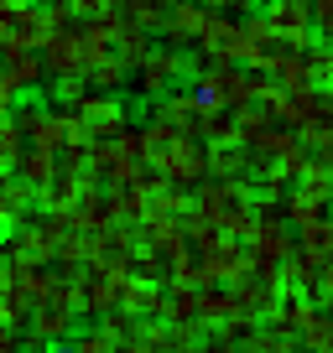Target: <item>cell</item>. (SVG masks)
<instances>
[{
  "mask_svg": "<svg viewBox=\"0 0 333 353\" xmlns=\"http://www.w3.org/2000/svg\"><path fill=\"white\" fill-rule=\"evenodd\" d=\"M151 166L172 182V188H193L198 192L203 182H209V145L193 141V135H182V141H172L166 151H151Z\"/></svg>",
  "mask_w": 333,
  "mask_h": 353,
  "instance_id": "1",
  "label": "cell"
},
{
  "mask_svg": "<svg viewBox=\"0 0 333 353\" xmlns=\"http://www.w3.org/2000/svg\"><path fill=\"white\" fill-rule=\"evenodd\" d=\"M292 254H297V234H292L287 213L260 208V229H256V239H250V260L266 265V270H281Z\"/></svg>",
  "mask_w": 333,
  "mask_h": 353,
  "instance_id": "2",
  "label": "cell"
},
{
  "mask_svg": "<svg viewBox=\"0 0 333 353\" xmlns=\"http://www.w3.org/2000/svg\"><path fill=\"white\" fill-rule=\"evenodd\" d=\"M266 21L276 26L281 47H297V52H307V32L318 26V16H312V0H271L266 6Z\"/></svg>",
  "mask_w": 333,
  "mask_h": 353,
  "instance_id": "3",
  "label": "cell"
},
{
  "mask_svg": "<svg viewBox=\"0 0 333 353\" xmlns=\"http://www.w3.org/2000/svg\"><path fill=\"white\" fill-rule=\"evenodd\" d=\"M47 57V73L57 78V83H78V78H89V57H84V42H78V32H53L42 47Z\"/></svg>",
  "mask_w": 333,
  "mask_h": 353,
  "instance_id": "4",
  "label": "cell"
},
{
  "mask_svg": "<svg viewBox=\"0 0 333 353\" xmlns=\"http://www.w3.org/2000/svg\"><path fill=\"white\" fill-rule=\"evenodd\" d=\"M73 322H78V307L37 301L32 327H26V348H53V343H63V338H78V332H73Z\"/></svg>",
  "mask_w": 333,
  "mask_h": 353,
  "instance_id": "5",
  "label": "cell"
},
{
  "mask_svg": "<svg viewBox=\"0 0 333 353\" xmlns=\"http://www.w3.org/2000/svg\"><path fill=\"white\" fill-rule=\"evenodd\" d=\"M37 203H42L37 188H26L21 176H6V182H0V229L6 234L26 229V223L37 219Z\"/></svg>",
  "mask_w": 333,
  "mask_h": 353,
  "instance_id": "6",
  "label": "cell"
},
{
  "mask_svg": "<svg viewBox=\"0 0 333 353\" xmlns=\"http://www.w3.org/2000/svg\"><path fill=\"white\" fill-rule=\"evenodd\" d=\"M73 219L78 234H110L115 229V208H110V188H99L89 176V188H84V198H78V208L68 213Z\"/></svg>",
  "mask_w": 333,
  "mask_h": 353,
  "instance_id": "7",
  "label": "cell"
},
{
  "mask_svg": "<svg viewBox=\"0 0 333 353\" xmlns=\"http://www.w3.org/2000/svg\"><path fill=\"white\" fill-rule=\"evenodd\" d=\"M188 68V57L172 52V47H156V57L135 73V94H146V99H166V83Z\"/></svg>",
  "mask_w": 333,
  "mask_h": 353,
  "instance_id": "8",
  "label": "cell"
},
{
  "mask_svg": "<svg viewBox=\"0 0 333 353\" xmlns=\"http://www.w3.org/2000/svg\"><path fill=\"white\" fill-rule=\"evenodd\" d=\"M312 317H318V296H287L266 322H260V327L281 332V338H302V332L312 327Z\"/></svg>",
  "mask_w": 333,
  "mask_h": 353,
  "instance_id": "9",
  "label": "cell"
},
{
  "mask_svg": "<svg viewBox=\"0 0 333 353\" xmlns=\"http://www.w3.org/2000/svg\"><path fill=\"white\" fill-rule=\"evenodd\" d=\"M11 176H21L26 188L47 192V188L57 182V176H63V156H57V151H37V145H32V151H26L21 161L11 166Z\"/></svg>",
  "mask_w": 333,
  "mask_h": 353,
  "instance_id": "10",
  "label": "cell"
},
{
  "mask_svg": "<svg viewBox=\"0 0 333 353\" xmlns=\"http://www.w3.org/2000/svg\"><path fill=\"white\" fill-rule=\"evenodd\" d=\"M32 312H37V296L21 286V281H6L0 276V327H32Z\"/></svg>",
  "mask_w": 333,
  "mask_h": 353,
  "instance_id": "11",
  "label": "cell"
},
{
  "mask_svg": "<svg viewBox=\"0 0 333 353\" xmlns=\"http://www.w3.org/2000/svg\"><path fill=\"white\" fill-rule=\"evenodd\" d=\"M115 57H120L131 73H141L146 63L156 57V47H151V32H146L135 16H125V26H120V42H115Z\"/></svg>",
  "mask_w": 333,
  "mask_h": 353,
  "instance_id": "12",
  "label": "cell"
},
{
  "mask_svg": "<svg viewBox=\"0 0 333 353\" xmlns=\"http://www.w3.org/2000/svg\"><path fill=\"white\" fill-rule=\"evenodd\" d=\"M297 254L312 265H333V213L307 223V229H297Z\"/></svg>",
  "mask_w": 333,
  "mask_h": 353,
  "instance_id": "13",
  "label": "cell"
},
{
  "mask_svg": "<svg viewBox=\"0 0 333 353\" xmlns=\"http://www.w3.org/2000/svg\"><path fill=\"white\" fill-rule=\"evenodd\" d=\"M271 78H276L281 88H312V78H307V52H297V47H281L276 57H271V68H266Z\"/></svg>",
  "mask_w": 333,
  "mask_h": 353,
  "instance_id": "14",
  "label": "cell"
},
{
  "mask_svg": "<svg viewBox=\"0 0 333 353\" xmlns=\"http://www.w3.org/2000/svg\"><path fill=\"white\" fill-rule=\"evenodd\" d=\"M84 188H89V176L63 172L53 188L42 192V213H73V208H78V198H84Z\"/></svg>",
  "mask_w": 333,
  "mask_h": 353,
  "instance_id": "15",
  "label": "cell"
},
{
  "mask_svg": "<svg viewBox=\"0 0 333 353\" xmlns=\"http://www.w3.org/2000/svg\"><path fill=\"white\" fill-rule=\"evenodd\" d=\"M245 166H256V151H245V145H209V172H213V176L240 182Z\"/></svg>",
  "mask_w": 333,
  "mask_h": 353,
  "instance_id": "16",
  "label": "cell"
},
{
  "mask_svg": "<svg viewBox=\"0 0 333 353\" xmlns=\"http://www.w3.org/2000/svg\"><path fill=\"white\" fill-rule=\"evenodd\" d=\"M6 78H11L21 94H32V88H42L53 73H47V57L42 52H26V57H16V63H6Z\"/></svg>",
  "mask_w": 333,
  "mask_h": 353,
  "instance_id": "17",
  "label": "cell"
},
{
  "mask_svg": "<svg viewBox=\"0 0 333 353\" xmlns=\"http://www.w3.org/2000/svg\"><path fill=\"white\" fill-rule=\"evenodd\" d=\"M328 203L323 198H312V192H302V188H292L287 192V223L292 229H307V223H318V219H328Z\"/></svg>",
  "mask_w": 333,
  "mask_h": 353,
  "instance_id": "18",
  "label": "cell"
},
{
  "mask_svg": "<svg viewBox=\"0 0 333 353\" xmlns=\"http://www.w3.org/2000/svg\"><path fill=\"white\" fill-rule=\"evenodd\" d=\"M240 353H297V338H281V332H271V327H256L240 343Z\"/></svg>",
  "mask_w": 333,
  "mask_h": 353,
  "instance_id": "19",
  "label": "cell"
},
{
  "mask_svg": "<svg viewBox=\"0 0 333 353\" xmlns=\"http://www.w3.org/2000/svg\"><path fill=\"white\" fill-rule=\"evenodd\" d=\"M135 281H151V286L172 281V260L156 254V250H141V254H135Z\"/></svg>",
  "mask_w": 333,
  "mask_h": 353,
  "instance_id": "20",
  "label": "cell"
},
{
  "mask_svg": "<svg viewBox=\"0 0 333 353\" xmlns=\"http://www.w3.org/2000/svg\"><path fill=\"white\" fill-rule=\"evenodd\" d=\"M131 83V68L120 63V57H115V63H99L89 73V88H99V94H115V88H125Z\"/></svg>",
  "mask_w": 333,
  "mask_h": 353,
  "instance_id": "21",
  "label": "cell"
},
{
  "mask_svg": "<svg viewBox=\"0 0 333 353\" xmlns=\"http://www.w3.org/2000/svg\"><path fill=\"white\" fill-rule=\"evenodd\" d=\"M172 11H178V0H141L131 16L146 26V32H151V26H166V21H172Z\"/></svg>",
  "mask_w": 333,
  "mask_h": 353,
  "instance_id": "22",
  "label": "cell"
},
{
  "mask_svg": "<svg viewBox=\"0 0 333 353\" xmlns=\"http://www.w3.org/2000/svg\"><path fill=\"white\" fill-rule=\"evenodd\" d=\"M302 348H307V353H333V322H328V312L312 317V327L302 332Z\"/></svg>",
  "mask_w": 333,
  "mask_h": 353,
  "instance_id": "23",
  "label": "cell"
},
{
  "mask_svg": "<svg viewBox=\"0 0 333 353\" xmlns=\"http://www.w3.org/2000/svg\"><path fill=\"white\" fill-rule=\"evenodd\" d=\"M68 353H120V343H115L104 327H89V332H78V338H73Z\"/></svg>",
  "mask_w": 333,
  "mask_h": 353,
  "instance_id": "24",
  "label": "cell"
},
{
  "mask_svg": "<svg viewBox=\"0 0 333 353\" xmlns=\"http://www.w3.org/2000/svg\"><path fill=\"white\" fill-rule=\"evenodd\" d=\"M213 11L234 16V21H250V16H256V0H213Z\"/></svg>",
  "mask_w": 333,
  "mask_h": 353,
  "instance_id": "25",
  "label": "cell"
},
{
  "mask_svg": "<svg viewBox=\"0 0 333 353\" xmlns=\"http://www.w3.org/2000/svg\"><path fill=\"white\" fill-rule=\"evenodd\" d=\"M198 353H240V343H234V338H224V332H213V338L203 343Z\"/></svg>",
  "mask_w": 333,
  "mask_h": 353,
  "instance_id": "26",
  "label": "cell"
},
{
  "mask_svg": "<svg viewBox=\"0 0 333 353\" xmlns=\"http://www.w3.org/2000/svg\"><path fill=\"white\" fill-rule=\"evenodd\" d=\"M21 348H26L21 332H16V327H0V353H21Z\"/></svg>",
  "mask_w": 333,
  "mask_h": 353,
  "instance_id": "27",
  "label": "cell"
},
{
  "mask_svg": "<svg viewBox=\"0 0 333 353\" xmlns=\"http://www.w3.org/2000/svg\"><path fill=\"white\" fill-rule=\"evenodd\" d=\"M312 16H318V32H333V0H312Z\"/></svg>",
  "mask_w": 333,
  "mask_h": 353,
  "instance_id": "28",
  "label": "cell"
},
{
  "mask_svg": "<svg viewBox=\"0 0 333 353\" xmlns=\"http://www.w3.org/2000/svg\"><path fill=\"white\" fill-rule=\"evenodd\" d=\"M328 114H333V88H328Z\"/></svg>",
  "mask_w": 333,
  "mask_h": 353,
  "instance_id": "29",
  "label": "cell"
},
{
  "mask_svg": "<svg viewBox=\"0 0 333 353\" xmlns=\"http://www.w3.org/2000/svg\"><path fill=\"white\" fill-rule=\"evenodd\" d=\"M328 322H333V301H328Z\"/></svg>",
  "mask_w": 333,
  "mask_h": 353,
  "instance_id": "30",
  "label": "cell"
},
{
  "mask_svg": "<svg viewBox=\"0 0 333 353\" xmlns=\"http://www.w3.org/2000/svg\"><path fill=\"white\" fill-rule=\"evenodd\" d=\"M302 353H307V348H302Z\"/></svg>",
  "mask_w": 333,
  "mask_h": 353,
  "instance_id": "31",
  "label": "cell"
}]
</instances>
